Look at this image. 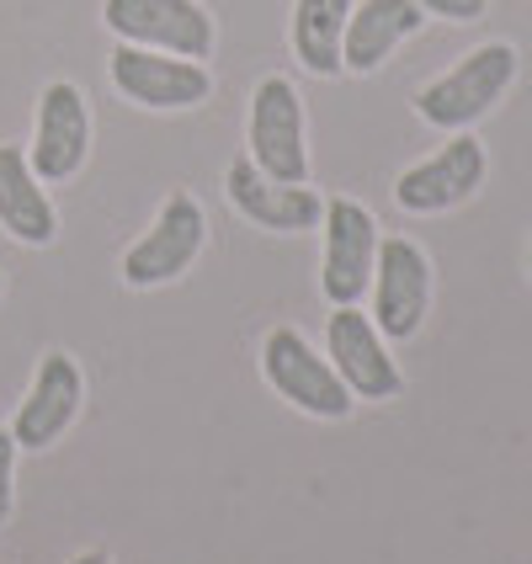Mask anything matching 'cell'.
<instances>
[{"mask_svg": "<svg viewBox=\"0 0 532 564\" xmlns=\"http://www.w3.org/2000/svg\"><path fill=\"white\" fill-rule=\"evenodd\" d=\"M511 80H517V48L511 43H479L447 75H437L432 86L415 91V118L442 128V133H464L511 91Z\"/></svg>", "mask_w": 532, "mask_h": 564, "instance_id": "1", "label": "cell"}, {"mask_svg": "<svg viewBox=\"0 0 532 564\" xmlns=\"http://www.w3.org/2000/svg\"><path fill=\"white\" fill-rule=\"evenodd\" d=\"M261 373H267V383L278 389L287 405L314 415V421H346L351 405H357L351 389L341 383V373L330 368V357H319L304 341V330H293V325L267 330V341H261Z\"/></svg>", "mask_w": 532, "mask_h": 564, "instance_id": "2", "label": "cell"}, {"mask_svg": "<svg viewBox=\"0 0 532 564\" xmlns=\"http://www.w3.org/2000/svg\"><path fill=\"white\" fill-rule=\"evenodd\" d=\"M101 22L133 48H160L176 59H208L219 28L197 0H101Z\"/></svg>", "mask_w": 532, "mask_h": 564, "instance_id": "3", "label": "cell"}, {"mask_svg": "<svg viewBox=\"0 0 532 564\" xmlns=\"http://www.w3.org/2000/svg\"><path fill=\"white\" fill-rule=\"evenodd\" d=\"M246 144L261 176L272 182H310V144H304V101L293 91L287 75H267L251 91V128H246Z\"/></svg>", "mask_w": 532, "mask_h": 564, "instance_id": "4", "label": "cell"}, {"mask_svg": "<svg viewBox=\"0 0 532 564\" xmlns=\"http://www.w3.org/2000/svg\"><path fill=\"white\" fill-rule=\"evenodd\" d=\"M203 240H208L203 203L192 192H171L160 203L155 224L144 229V240H133L123 251V282L128 288H165V282H176L203 256Z\"/></svg>", "mask_w": 532, "mask_h": 564, "instance_id": "5", "label": "cell"}, {"mask_svg": "<svg viewBox=\"0 0 532 564\" xmlns=\"http://www.w3.org/2000/svg\"><path fill=\"white\" fill-rule=\"evenodd\" d=\"M325 261H319V293L330 310L341 304H362V293L373 288V261H378V219L357 203V197H325Z\"/></svg>", "mask_w": 532, "mask_h": 564, "instance_id": "6", "label": "cell"}, {"mask_svg": "<svg viewBox=\"0 0 532 564\" xmlns=\"http://www.w3.org/2000/svg\"><path fill=\"white\" fill-rule=\"evenodd\" d=\"M373 325L383 341H410L432 310V256L405 235L378 240L373 261Z\"/></svg>", "mask_w": 532, "mask_h": 564, "instance_id": "7", "label": "cell"}, {"mask_svg": "<svg viewBox=\"0 0 532 564\" xmlns=\"http://www.w3.org/2000/svg\"><path fill=\"white\" fill-rule=\"evenodd\" d=\"M107 75H112L118 96L150 107V112H187V107H203L208 91H214V75L197 59H176V54H160V48H133V43L112 48Z\"/></svg>", "mask_w": 532, "mask_h": 564, "instance_id": "8", "label": "cell"}, {"mask_svg": "<svg viewBox=\"0 0 532 564\" xmlns=\"http://www.w3.org/2000/svg\"><path fill=\"white\" fill-rule=\"evenodd\" d=\"M86 155H91V107H86L80 86L48 80L43 96H37V123H32L28 165L37 171L43 187H59V182H75V176H80Z\"/></svg>", "mask_w": 532, "mask_h": 564, "instance_id": "9", "label": "cell"}, {"mask_svg": "<svg viewBox=\"0 0 532 564\" xmlns=\"http://www.w3.org/2000/svg\"><path fill=\"white\" fill-rule=\"evenodd\" d=\"M325 357L351 389V400H400L405 389V373L389 357V341L378 336L373 314H362L357 304H341L325 319Z\"/></svg>", "mask_w": 532, "mask_h": 564, "instance_id": "10", "label": "cell"}, {"mask_svg": "<svg viewBox=\"0 0 532 564\" xmlns=\"http://www.w3.org/2000/svg\"><path fill=\"white\" fill-rule=\"evenodd\" d=\"M485 171H490L485 144H479L474 133H453L437 155H426L421 165L400 171L394 203H400L405 214H447V208L469 203L474 192L485 187Z\"/></svg>", "mask_w": 532, "mask_h": 564, "instance_id": "11", "label": "cell"}, {"mask_svg": "<svg viewBox=\"0 0 532 564\" xmlns=\"http://www.w3.org/2000/svg\"><path fill=\"white\" fill-rule=\"evenodd\" d=\"M80 400H86V378H80V362L69 351H48L32 373L28 400L17 405V421H11V437L22 453H43L48 442H59L69 432V421L80 415Z\"/></svg>", "mask_w": 532, "mask_h": 564, "instance_id": "12", "label": "cell"}, {"mask_svg": "<svg viewBox=\"0 0 532 564\" xmlns=\"http://www.w3.org/2000/svg\"><path fill=\"white\" fill-rule=\"evenodd\" d=\"M224 187H229V203H235L246 219L261 224V229H278V235H298V229H314V224L325 219V197H319L310 182H298V187L272 182V176L256 171L251 155L229 165Z\"/></svg>", "mask_w": 532, "mask_h": 564, "instance_id": "13", "label": "cell"}, {"mask_svg": "<svg viewBox=\"0 0 532 564\" xmlns=\"http://www.w3.org/2000/svg\"><path fill=\"white\" fill-rule=\"evenodd\" d=\"M421 28H426V11L415 0H362V6H351L346 37H341V69L373 75L378 64Z\"/></svg>", "mask_w": 532, "mask_h": 564, "instance_id": "14", "label": "cell"}, {"mask_svg": "<svg viewBox=\"0 0 532 564\" xmlns=\"http://www.w3.org/2000/svg\"><path fill=\"white\" fill-rule=\"evenodd\" d=\"M0 229L32 251L59 240V214L37 182V171L28 165L22 144H0Z\"/></svg>", "mask_w": 532, "mask_h": 564, "instance_id": "15", "label": "cell"}, {"mask_svg": "<svg viewBox=\"0 0 532 564\" xmlns=\"http://www.w3.org/2000/svg\"><path fill=\"white\" fill-rule=\"evenodd\" d=\"M351 6L357 0H293V54L319 80L341 75V37Z\"/></svg>", "mask_w": 532, "mask_h": 564, "instance_id": "16", "label": "cell"}, {"mask_svg": "<svg viewBox=\"0 0 532 564\" xmlns=\"http://www.w3.org/2000/svg\"><path fill=\"white\" fill-rule=\"evenodd\" d=\"M17 437L0 426V528L11 522V506H17Z\"/></svg>", "mask_w": 532, "mask_h": 564, "instance_id": "17", "label": "cell"}, {"mask_svg": "<svg viewBox=\"0 0 532 564\" xmlns=\"http://www.w3.org/2000/svg\"><path fill=\"white\" fill-rule=\"evenodd\" d=\"M426 17H442V22H479L490 11V0H415Z\"/></svg>", "mask_w": 532, "mask_h": 564, "instance_id": "18", "label": "cell"}, {"mask_svg": "<svg viewBox=\"0 0 532 564\" xmlns=\"http://www.w3.org/2000/svg\"><path fill=\"white\" fill-rule=\"evenodd\" d=\"M69 564H112V560H107L101 549H86V554H75V560H69Z\"/></svg>", "mask_w": 532, "mask_h": 564, "instance_id": "19", "label": "cell"}, {"mask_svg": "<svg viewBox=\"0 0 532 564\" xmlns=\"http://www.w3.org/2000/svg\"><path fill=\"white\" fill-rule=\"evenodd\" d=\"M528 278H532V246H528Z\"/></svg>", "mask_w": 532, "mask_h": 564, "instance_id": "20", "label": "cell"}, {"mask_svg": "<svg viewBox=\"0 0 532 564\" xmlns=\"http://www.w3.org/2000/svg\"><path fill=\"white\" fill-rule=\"evenodd\" d=\"M0 293H6V278H0Z\"/></svg>", "mask_w": 532, "mask_h": 564, "instance_id": "21", "label": "cell"}]
</instances>
